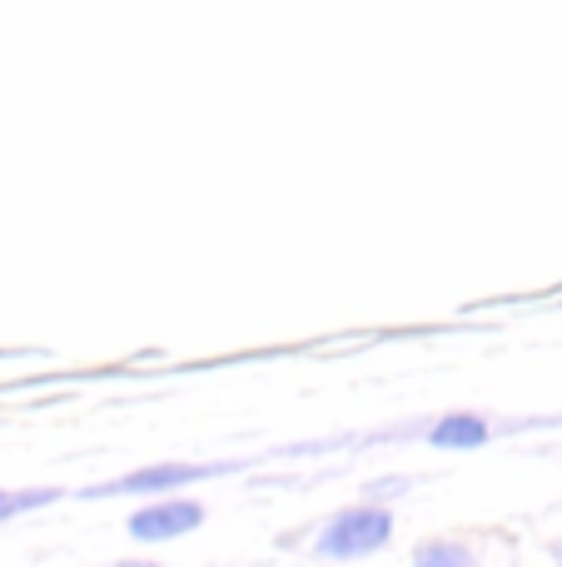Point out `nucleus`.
<instances>
[{"mask_svg":"<svg viewBox=\"0 0 562 567\" xmlns=\"http://www.w3.org/2000/svg\"><path fill=\"white\" fill-rule=\"evenodd\" d=\"M394 543V508L378 503H348V508L329 513L314 533V558L324 563H354V558H374Z\"/></svg>","mask_w":562,"mask_h":567,"instance_id":"nucleus-1","label":"nucleus"},{"mask_svg":"<svg viewBox=\"0 0 562 567\" xmlns=\"http://www.w3.org/2000/svg\"><path fill=\"white\" fill-rule=\"evenodd\" d=\"M205 518H209L205 503L185 498V493H169V498L139 503V508L129 513L125 533H129L135 543H175V538H185V533L205 528Z\"/></svg>","mask_w":562,"mask_h":567,"instance_id":"nucleus-2","label":"nucleus"},{"mask_svg":"<svg viewBox=\"0 0 562 567\" xmlns=\"http://www.w3.org/2000/svg\"><path fill=\"white\" fill-rule=\"evenodd\" d=\"M229 463H149V468H135L125 473L119 483H110V488L100 493H145V498H169V493L189 488V483L199 478H215V473H225Z\"/></svg>","mask_w":562,"mask_h":567,"instance_id":"nucleus-3","label":"nucleus"},{"mask_svg":"<svg viewBox=\"0 0 562 567\" xmlns=\"http://www.w3.org/2000/svg\"><path fill=\"white\" fill-rule=\"evenodd\" d=\"M493 433H498L493 419H483V413H444V419L428 423V443H434V449H448V453L483 449Z\"/></svg>","mask_w":562,"mask_h":567,"instance_id":"nucleus-4","label":"nucleus"},{"mask_svg":"<svg viewBox=\"0 0 562 567\" xmlns=\"http://www.w3.org/2000/svg\"><path fill=\"white\" fill-rule=\"evenodd\" d=\"M414 567H483V563H478L473 543L434 533V538H418L414 543Z\"/></svg>","mask_w":562,"mask_h":567,"instance_id":"nucleus-5","label":"nucleus"},{"mask_svg":"<svg viewBox=\"0 0 562 567\" xmlns=\"http://www.w3.org/2000/svg\"><path fill=\"white\" fill-rule=\"evenodd\" d=\"M55 498H60L55 488H0V523H6V518H20V513L50 508Z\"/></svg>","mask_w":562,"mask_h":567,"instance_id":"nucleus-6","label":"nucleus"},{"mask_svg":"<svg viewBox=\"0 0 562 567\" xmlns=\"http://www.w3.org/2000/svg\"><path fill=\"white\" fill-rule=\"evenodd\" d=\"M110 567H165V563H155V558H119V563H110Z\"/></svg>","mask_w":562,"mask_h":567,"instance_id":"nucleus-7","label":"nucleus"},{"mask_svg":"<svg viewBox=\"0 0 562 567\" xmlns=\"http://www.w3.org/2000/svg\"><path fill=\"white\" fill-rule=\"evenodd\" d=\"M553 563H558V567H562V538H558V543H553Z\"/></svg>","mask_w":562,"mask_h":567,"instance_id":"nucleus-8","label":"nucleus"}]
</instances>
